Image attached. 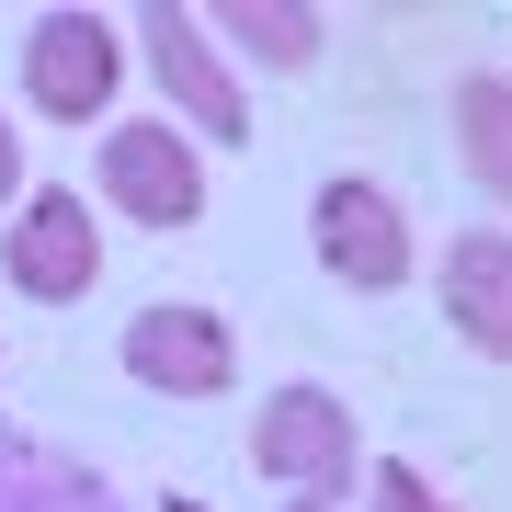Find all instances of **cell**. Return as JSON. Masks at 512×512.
<instances>
[{
	"instance_id": "cell-1",
	"label": "cell",
	"mask_w": 512,
	"mask_h": 512,
	"mask_svg": "<svg viewBox=\"0 0 512 512\" xmlns=\"http://www.w3.org/2000/svg\"><path fill=\"white\" fill-rule=\"evenodd\" d=\"M251 467L274 478L285 501H308V512H330V501H353L365 490V433H353V410L330 399V387H274V399L251 410Z\"/></svg>"
},
{
	"instance_id": "cell-2",
	"label": "cell",
	"mask_w": 512,
	"mask_h": 512,
	"mask_svg": "<svg viewBox=\"0 0 512 512\" xmlns=\"http://www.w3.org/2000/svg\"><path fill=\"white\" fill-rule=\"evenodd\" d=\"M308 239H319V274L353 285V296H399L410 285V205L376 183V171H330L308 194Z\"/></svg>"
},
{
	"instance_id": "cell-3",
	"label": "cell",
	"mask_w": 512,
	"mask_h": 512,
	"mask_svg": "<svg viewBox=\"0 0 512 512\" xmlns=\"http://www.w3.org/2000/svg\"><path fill=\"white\" fill-rule=\"evenodd\" d=\"M0 274H12V296H35V308H80V296L103 285V217H92V194L35 183V205L0 217Z\"/></svg>"
},
{
	"instance_id": "cell-4",
	"label": "cell",
	"mask_w": 512,
	"mask_h": 512,
	"mask_svg": "<svg viewBox=\"0 0 512 512\" xmlns=\"http://www.w3.org/2000/svg\"><path fill=\"white\" fill-rule=\"evenodd\" d=\"M137 46H148V80H160L171 114H183V137L251 148V103H239V69H228V46L205 35V12H183V0H148V12H137Z\"/></svg>"
},
{
	"instance_id": "cell-5",
	"label": "cell",
	"mask_w": 512,
	"mask_h": 512,
	"mask_svg": "<svg viewBox=\"0 0 512 512\" xmlns=\"http://www.w3.org/2000/svg\"><path fill=\"white\" fill-rule=\"evenodd\" d=\"M114 80H126L114 12H80V0L35 12V35H23V92H35L46 126H92V114H114Z\"/></svg>"
},
{
	"instance_id": "cell-6",
	"label": "cell",
	"mask_w": 512,
	"mask_h": 512,
	"mask_svg": "<svg viewBox=\"0 0 512 512\" xmlns=\"http://www.w3.org/2000/svg\"><path fill=\"white\" fill-rule=\"evenodd\" d=\"M92 183H103V205H126L137 228L171 239V228L205 217V148L183 126H148V114H137V126L103 137V171H92Z\"/></svg>"
},
{
	"instance_id": "cell-7",
	"label": "cell",
	"mask_w": 512,
	"mask_h": 512,
	"mask_svg": "<svg viewBox=\"0 0 512 512\" xmlns=\"http://www.w3.org/2000/svg\"><path fill=\"white\" fill-rule=\"evenodd\" d=\"M126 376L160 387V399H217L239 376V330L217 308H194V296H160V308L126 319Z\"/></svg>"
},
{
	"instance_id": "cell-8",
	"label": "cell",
	"mask_w": 512,
	"mask_h": 512,
	"mask_svg": "<svg viewBox=\"0 0 512 512\" xmlns=\"http://www.w3.org/2000/svg\"><path fill=\"white\" fill-rule=\"evenodd\" d=\"M433 296H444V330H456L467 353L512 365V239H501V228H467V239H444V262H433Z\"/></svg>"
},
{
	"instance_id": "cell-9",
	"label": "cell",
	"mask_w": 512,
	"mask_h": 512,
	"mask_svg": "<svg viewBox=\"0 0 512 512\" xmlns=\"http://www.w3.org/2000/svg\"><path fill=\"white\" fill-rule=\"evenodd\" d=\"M205 23H217V46L262 57V69H319V46H330V23L308 0H217Z\"/></svg>"
},
{
	"instance_id": "cell-10",
	"label": "cell",
	"mask_w": 512,
	"mask_h": 512,
	"mask_svg": "<svg viewBox=\"0 0 512 512\" xmlns=\"http://www.w3.org/2000/svg\"><path fill=\"white\" fill-rule=\"evenodd\" d=\"M456 160H467V183L490 205H512V80L501 69L456 80Z\"/></svg>"
},
{
	"instance_id": "cell-11",
	"label": "cell",
	"mask_w": 512,
	"mask_h": 512,
	"mask_svg": "<svg viewBox=\"0 0 512 512\" xmlns=\"http://www.w3.org/2000/svg\"><path fill=\"white\" fill-rule=\"evenodd\" d=\"M365 512H456V501H444L410 456H387V467H365Z\"/></svg>"
},
{
	"instance_id": "cell-12",
	"label": "cell",
	"mask_w": 512,
	"mask_h": 512,
	"mask_svg": "<svg viewBox=\"0 0 512 512\" xmlns=\"http://www.w3.org/2000/svg\"><path fill=\"white\" fill-rule=\"evenodd\" d=\"M12 205H23V126L0 114V217H12Z\"/></svg>"
},
{
	"instance_id": "cell-13",
	"label": "cell",
	"mask_w": 512,
	"mask_h": 512,
	"mask_svg": "<svg viewBox=\"0 0 512 512\" xmlns=\"http://www.w3.org/2000/svg\"><path fill=\"white\" fill-rule=\"evenodd\" d=\"M160 512H205V501H160Z\"/></svg>"
},
{
	"instance_id": "cell-14",
	"label": "cell",
	"mask_w": 512,
	"mask_h": 512,
	"mask_svg": "<svg viewBox=\"0 0 512 512\" xmlns=\"http://www.w3.org/2000/svg\"><path fill=\"white\" fill-rule=\"evenodd\" d=\"M285 512H308V501H285Z\"/></svg>"
}]
</instances>
